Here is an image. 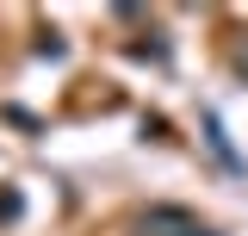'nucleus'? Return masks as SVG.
<instances>
[{"instance_id": "1", "label": "nucleus", "mask_w": 248, "mask_h": 236, "mask_svg": "<svg viewBox=\"0 0 248 236\" xmlns=\"http://www.w3.org/2000/svg\"><path fill=\"white\" fill-rule=\"evenodd\" d=\"M192 236H205V230H192Z\"/></svg>"}]
</instances>
